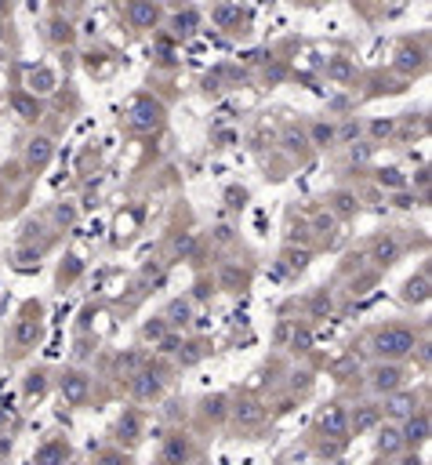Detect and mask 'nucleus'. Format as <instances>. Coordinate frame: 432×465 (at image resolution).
I'll list each match as a JSON object with an SVG mask.
<instances>
[{"label": "nucleus", "mask_w": 432, "mask_h": 465, "mask_svg": "<svg viewBox=\"0 0 432 465\" xmlns=\"http://www.w3.org/2000/svg\"><path fill=\"white\" fill-rule=\"evenodd\" d=\"M411 349H414V334L403 327H389L378 334V353H385V357H403Z\"/></svg>", "instance_id": "nucleus-1"}, {"label": "nucleus", "mask_w": 432, "mask_h": 465, "mask_svg": "<svg viewBox=\"0 0 432 465\" xmlns=\"http://www.w3.org/2000/svg\"><path fill=\"white\" fill-rule=\"evenodd\" d=\"M396 385H400V371H396V367H378V371H374V389L392 393Z\"/></svg>", "instance_id": "nucleus-2"}, {"label": "nucleus", "mask_w": 432, "mask_h": 465, "mask_svg": "<svg viewBox=\"0 0 432 465\" xmlns=\"http://www.w3.org/2000/svg\"><path fill=\"white\" fill-rule=\"evenodd\" d=\"M189 458V444L182 440V436H175L171 444H168V451H164V465H182Z\"/></svg>", "instance_id": "nucleus-3"}, {"label": "nucleus", "mask_w": 432, "mask_h": 465, "mask_svg": "<svg viewBox=\"0 0 432 465\" xmlns=\"http://www.w3.org/2000/svg\"><path fill=\"white\" fill-rule=\"evenodd\" d=\"M48 157H51V142H48V138H33V142H29V160H33V164H44Z\"/></svg>", "instance_id": "nucleus-4"}, {"label": "nucleus", "mask_w": 432, "mask_h": 465, "mask_svg": "<svg viewBox=\"0 0 432 465\" xmlns=\"http://www.w3.org/2000/svg\"><path fill=\"white\" fill-rule=\"evenodd\" d=\"M156 389H160V382H156L153 374H138V382H135L138 397H156Z\"/></svg>", "instance_id": "nucleus-5"}, {"label": "nucleus", "mask_w": 432, "mask_h": 465, "mask_svg": "<svg viewBox=\"0 0 432 465\" xmlns=\"http://www.w3.org/2000/svg\"><path fill=\"white\" fill-rule=\"evenodd\" d=\"M324 429H327V433H341V429H345V414H341L338 407L324 414Z\"/></svg>", "instance_id": "nucleus-6"}, {"label": "nucleus", "mask_w": 432, "mask_h": 465, "mask_svg": "<svg viewBox=\"0 0 432 465\" xmlns=\"http://www.w3.org/2000/svg\"><path fill=\"white\" fill-rule=\"evenodd\" d=\"M374 421H378V411H374V407H364L356 418H352V425H356V429H371Z\"/></svg>", "instance_id": "nucleus-7"}, {"label": "nucleus", "mask_w": 432, "mask_h": 465, "mask_svg": "<svg viewBox=\"0 0 432 465\" xmlns=\"http://www.w3.org/2000/svg\"><path fill=\"white\" fill-rule=\"evenodd\" d=\"M425 433H428V421H425V418H418V421H411V425H407V440H411V444L425 440Z\"/></svg>", "instance_id": "nucleus-8"}, {"label": "nucleus", "mask_w": 432, "mask_h": 465, "mask_svg": "<svg viewBox=\"0 0 432 465\" xmlns=\"http://www.w3.org/2000/svg\"><path fill=\"white\" fill-rule=\"evenodd\" d=\"M62 389H66V393H69V397L76 400V397H84V382H81V378H76V374H73L69 382H62Z\"/></svg>", "instance_id": "nucleus-9"}, {"label": "nucleus", "mask_w": 432, "mask_h": 465, "mask_svg": "<svg viewBox=\"0 0 432 465\" xmlns=\"http://www.w3.org/2000/svg\"><path fill=\"white\" fill-rule=\"evenodd\" d=\"M58 458H62V447H58V444H55V447H44V451H41V465H55Z\"/></svg>", "instance_id": "nucleus-10"}, {"label": "nucleus", "mask_w": 432, "mask_h": 465, "mask_svg": "<svg viewBox=\"0 0 432 465\" xmlns=\"http://www.w3.org/2000/svg\"><path fill=\"white\" fill-rule=\"evenodd\" d=\"M131 15H135L138 22H153V19H156V8H145V4H138V8H131Z\"/></svg>", "instance_id": "nucleus-11"}, {"label": "nucleus", "mask_w": 432, "mask_h": 465, "mask_svg": "<svg viewBox=\"0 0 432 465\" xmlns=\"http://www.w3.org/2000/svg\"><path fill=\"white\" fill-rule=\"evenodd\" d=\"M51 73H41V76H33V91H51Z\"/></svg>", "instance_id": "nucleus-12"}, {"label": "nucleus", "mask_w": 432, "mask_h": 465, "mask_svg": "<svg viewBox=\"0 0 432 465\" xmlns=\"http://www.w3.org/2000/svg\"><path fill=\"white\" fill-rule=\"evenodd\" d=\"M120 433H128V440H135V433H138V421H135V414H128V421H120Z\"/></svg>", "instance_id": "nucleus-13"}, {"label": "nucleus", "mask_w": 432, "mask_h": 465, "mask_svg": "<svg viewBox=\"0 0 432 465\" xmlns=\"http://www.w3.org/2000/svg\"><path fill=\"white\" fill-rule=\"evenodd\" d=\"M392 447H400V433H392V429H389V433L381 436V451H392Z\"/></svg>", "instance_id": "nucleus-14"}, {"label": "nucleus", "mask_w": 432, "mask_h": 465, "mask_svg": "<svg viewBox=\"0 0 432 465\" xmlns=\"http://www.w3.org/2000/svg\"><path fill=\"white\" fill-rule=\"evenodd\" d=\"M33 334H36V324L29 320V324H22V327H19V334H15V338H19V342H29Z\"/></svg>", "instance_id": "nucleus-15"}, {"label": "nucleus", "mask_w": 432, "mask_h": 465, "mask_svg": "<svg viewBox=\"0 0 432 465\" xmlns=\"http://www.w3.org/2000/svg\"><path fill=\"white\" fill-rule=\"evenodd\" d=\"M237 414H240L244 421H258V418H262V411H254V404H244V411H237Z\"/></svg>", "instance_id": "nucleus-16"}, {"label": "nucleus", "mask_w": 432, "mask_h": 465, "mask_svg": "<svg viewBox=\"0 0 432 465\" xmlns=\"http://www.w3.org/2000/svg\"><path fill=\"white\" fill-rule=\"evenodd\" d=\"M392 411H396V414H407V411H411V397H396V400H392Z\"/></svg>", "instance_id": "nucleus-17"}, {"label": "nucleus", "mask_w": 432, "mask_h": 465, "mask_svg": "<svg viewBox=\"0 0 432 465\" xmlns=\"http://www.w3.org/2000/svg\"><path fill=\"white\" fill-rule=\"evenodd\" d=\"M396 255V244H378V258H392Z\"/></svg>", "instance_id": "nucleus-18"}, {"label": "nucleus", "mask_w": 432, "mask_h": 465, "mask_svg": "<svg viewBox=\"0 0 432 465\" xmlns=\"http://www.w3.org/2000/svg\"><path fill=\"white\" fill-rule=\"evenodd\" d=\"M102 465H120V458H113V454H109V458H106Z\"/></svg>", "instance_id": "nucleus-19"}]
</instances>
